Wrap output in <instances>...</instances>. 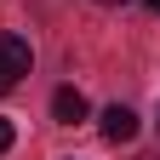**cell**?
Returning <instances> with one entry per match:
<instances>
[{
	"instance_id": "cell-1",
	"label": "cell",
	"mask_w": 160,
	"mask_h": 160,
	"mask_svg": "<svg viewBox=\"0 0 160 160\" xmlns=\"http://www.w3.org/2000/svg\"><path fill=\"white\" fill-rule=\"evenodd\" d=\"M29 63H34L29 40H23V34H0V97H6L17 80L29 74Z\"/></svg>"
},
{
	"instance_id": "cell-2",
	"label": "cell",
	"mask_w": 160,
	"mask_h": 160,
	"mask_svg": "<svg viewBox=\"0 0 160 160\" xmlns=\"http://www.w3.org/2000/svg\"><path fill=\"white\" fill-rule=\"evenodd\" d=\"M103 137H109V143H132V137H137V114L126 103H109L103 109Z\"/></svg>"
},
{
	"instance_id": "cell-3",
	"label": "cell",
	"mask_w": 160,
	"mask_h": 160,
	"mask_svg": "<svg viewBox=\"0 0 160 160\" xmlns=\"http://www.w3.org/2000/svg\"><path fill=\"white\" fill-rule=\"evenodd\" d=\"M52 114H57V126H80V120H86V97H80L74 86H63L52 97Z\"/></svg>"
},
{
	"instance_id": "cell-4",
	"label": "cell",
	"mask_w": 160,
	"mask_h": 160,
	"mask_svg": "<svg viewBox=\"0 0 160 160\" xmlns=\"http://www.w3.org/2000/svg\"><path fill=\"white\" fill-rule=\"evenodd\" d=\"M12 137H17V132H12V120H0V154L12 149Z\"/></svg>"
},
{
	"instance_id": "cell-5",
	"label": "cell",
	"mask_w": 160,
	"mask_h": 160,
	"mask_svg": "<svg viewBox=\"0 0 160 160\" xmlns=\"http://www.w3.org/2000/svg\"><path fill=\"white\" fill-rule=\"evenodd\" d=\"M97 6H126V0H97Z\"/></svg>"
},
{
	"instance_id": "cell-6",
	"label": "cell",
	"mask_w": 160,
	"mask_h": 160,
	"mask_svg": "<svg viewBox=\"0 0 160 160\" xmlns=\"http://www.w3.org/2000/svg\"><path fill=\"white\" fill-rule=\"evenodd\" d=\"M149 12H154V17H160V0H149Z\"/></svg>"
},
{
	"instance_id": "cell-7",
	"label": "cell",
	"mask_w": 160,
	"mask_h": 160,
	"mask_svg": "<svg viewBox=\"0 0 160 160\" xmlns=\"http://www.w3.org/2000/svg\"><path fill=\"white\" fill-rule=\"evenodd\" d=\"M149 160H154V154H149Z\"/></svg>"
}]
</instances>
